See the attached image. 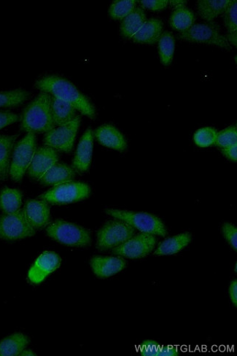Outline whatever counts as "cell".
<instances>
[{
	"instance_id": "cell-1",
	"label": "cell",
	"mask_w": 237,
	"mask_h": 356,
	"mask_svg": "<svg viewBox=\"0 0 237 356\" xmlns=\"http://www.w3.org/2000/svg\"><path fill=\"white\" fill-rule=\"evenodd\" d=\"M36 87L41 93L70 103L89 119L95 118L96 111L92 103L68 80L59 76H47L39 80Z\"/></svg>"
},
{
	"instance_id": "cell-2",
	"label": "cell",
	"mask_w": 237,
	"mask_h": 356,
	"mask_svg": "<svg viewBox=\"0 0 237 356\" xmlns=\"http://www.w3.org/2000/svg\"><path fill=\"white\" fill-rule=\"evenodd\" d=\"M51 97L41 93L21 114V130L34 134L47 133L55 128L51 110Z\"/></svg>"
},
{
	"instance_id": "cell-3",
	"label": "cell",
	"mask_w": 237,
	"mask_h": 356,
	"mask_svg": "<svg viewBox=\"0 0 237 356\" xmlns=\"http://www.w3.org/2000/svg\"><path fill=\"white\" fill-rule=\"evenodd\" d=\"M49 237L61 244L73 247H87L92 243L88 229L63 220L50 224L47 229Z\"/></svg>"
},
{
	"instance_id": "cell-4",
	"label": "cell",
	"mask_w": 237,
	"mask_h": 356,
	"mask_svg": "<svg viewBox=\"0 0 237 356\" xmlns=\"http://www.w3.org/2000/svg\"><path fill=\"white\" fill-rule=\"evenodd\" d=\"M105 213L116 219L126 222L142 233L162 237L167 234L164 224L154 215L116 209H107Z\"/></svg>"
},
{
	"instance_id": "cell-5",
	"label": "cell",
	"mask_w": 237,
	"mask_h": 356,
	"mask_svg": "<svg viewBox=\"0 0 237 356\" xmlns=\"http://www.w3.org/2000/svg\"><path fill=\"white\" fill-rule=\"evenodd\" d=\"M37 150L36 134L29 132L14 147L12 160L10 165L9 174L15 182L23 179Z\"/></svg>"
},
{
	"instance_id": "cell-6",
	"label": "cell",
	"mask_w": 237,
	"mask_h": 356,
	"mask_svg": "<svg viewBox=\"0 0 237 356\" xmlns=\"http://www.w3.org/2000/svg\"><path fill=\"white\" fill-rule=\"evenodd\" d=\"M177 38L190 43L216 45L225 50L232 49L228 39L221 34L219 25L214 21L195 25L188 30L179 32Z\"/></svg>"
},
{
	"instance_id": "cell-7",
	"label": "cell",
	"mask_w": 237,
	"mask_h": 356,
	"mask_svg": "<svg viewBox=\"0 0 237 356\" xmlns=\"http://www.w3.org/2000/svg\"><path fill=\"white\" fill-rule=\"evenodd\" d=\"M91 189L81 182L70 181L55 186L39 196V199L54 204H65L84 200L89 197Z\"/></svg>"
},
{
	"instance_id": "cell-8",
	"label": "cell",
	"mask_w": 237,
	"mask_h": 356,
	"mask_svg": "<svg viewBox=\"0 0 237 356\" xmlns=\"http://www.w3.org/2000/svg\"><path fill=\"white\" fill-rule=\"evenodd\" d=\"M135 235V228L123 221L116 219L107 222L97 233V248L106 250L127 242Z\"/></svg>"
},
{
	"instance_id": "cell-9",
	"label": "cell",
	"mask_w": 237,
	"mask_h": 356,
	"mask_svg": "<svg viewBox=\"0 0 237 356\" xmlns=\"http://www.w3.org/2000/svg\"><path fill=\"white\" fill-rule=\"evenodd\" d=\"M36 230L27 219L23 210L0 217V238L14 241L36 235Z\"/></svg>"
},
{
	"instance_id": "cell-10",
	"label": "cell",
	"mask_w": 237,
	"mask_h": 356,
	"mask_svg": "<svg viewBox=\"0 0 237 356\" xmlns=\"http://www.w3.org/2000/svg\"><path fill=\"white\" fill-rule=\"evenodd\" d=\"M81 123V117L77 116L71 122L54 128L45 135L44 144L58 152L71 153Z\"/></svg>"
},
{
	"instance_id": "cell-11",
	"label": "cell",
	"mask_w": 237,
	"mask_h": 356,
	"mask_svg": "<svg viewBox=\"0 0 237 356\" xmlns=\"http://www.w3.org/2000/svg\"><path fill=\"white\" fill-rule=\"evenodd\" d=\"M156 244L154 235L140 233L133 236L127 242L114 248V254L131 259L144 258L153 250Z\"/></svg>"
},
{
	"instance_id": "cell-12",
	"label": "cell",
	"mask_w": 237,
	"mask_h": 356,
	"mask_svg": "<svg viewBox=\"0 0 237 356\" xmlns=\"http://www.w3.org/2000/svg\"><path fill=\"white\" fill-rule=\"evenodd\" d=\"M59 159V152L55 149L47 145L37 148L27 170L29 176L34 180H40L53 165L58 163Z\"/></svg>"
},
{
	"instance_id": "cell-13",
	"label": "cell",
	"mask_w": 237,
	"mask_h": 356,
	"mask_svg": "<svg viewBox=\"0 0 237 356\" xmlns=\"http://www.w3.org/2000/svg\"><path fill=\"white\" fill-rule=\"evenodd\" d=\"M61 258L56 252L46 251L36 259L29 271L31 283L39 284L60 267Z\"/></svg>"
},
{
	"instance_id": "cell-14",
	"label": "cell",
	"mask_w": 237,
	"mask_h": 356,
	"mask_svg": "<svg viewBox=\"0 0 237 356\" xmlns=\"http://www.w3.org/2000/svg\"><path fill=\"white\" fill-rule=\"evenodd\" d=\"M23 211L27 221L36 230L50 224L51 211L47 202L41 200H27Z\"/></svg>"
},
{
	"instance_id": "cell-15",
	"label": "cell",
	"mask_w": 237,
	"mask_h": 356,
	"mask_svg": "<svg viewBox=\"0 0 237 356\" xmlns=\"http://www.w3.org/2000/svg\"><path fill=\"white\" fill-rule=\"evenodd\" d=\"M94 148V133L91 129L86 131L77 147L73 168L75 171H86L91 165Z\"/></svg>"
},
{
	"instance_id": "cell-16",
	"label": "cell",
	"mask_w": 237,
	"mask_h": 356,
	"mask_svg": "<svg viewBox=\"0 0 237 356\" xmlns=\"http://www.w3.org/2000/svg\"><path fill=\"white\" fill-rule=\"evenodd\" d=\"M90 263L95 274L99 278L114 276L127 266V262L123 258L114 257H95Z\"/></svg>"
},
{
	"instance_id": "cell-17",
	"label": "cell",
	"mask_w": 237,
	"mask_h": 356,
	"mask_svg": "<svg viewBox=\"0 0 237 356\" xmlns=\"http://www.w3.org/2000/svg\"><path fill=\"white\" fill-rule=\"evenodd\" d=\"M95 137L101 145L116 151L122 152L127 147L125 137L114 126H101L95 130Z\"/></svg>"
},
{
	"instance_id": "cell-18",
	"label": "cell",
	"mask_w": 237,
	"mask_h": 356,
	"mask_svg": "<svg viewBox=\"0 0 237 356\" xmlns=\"http://www.w3.org/2000/svg\"><path fill=\"white\" fill-rule=\"evenodd\" d=\"M163 22L157 19L146 20L132 38L135 43L153 45L159 42L163 33Z\"/></svg>"
},
{
	"instance_id": "cell-19",
	"label": "cell",
	"mask_w": 237,
	"mask_h": 356,
	"mask_svg": "<svg viewBox=\"0 0 237 356\" xmlns=\"http://www.w3.org/2000/svg\"><path fill=\"white\" fill-rule=\"evenodd\" d=\"M75 177V169L64 164L56 163L39 180L44 186H58L73 181Z\"/></svg>"
},
{
	"instance_id": "cell-20",
	"label": "cell",
	"mask_w": 237,
	"mask_h": 356,
	"mask_svg": "<svg viewBox=\"0 0 237 356\" xmlns=\"http://www.w3.org/2000/svg\"><path fill=\"white\" fill-rule=\"evenodd\" d=\"M51 110L55 126L68 123L77 117V110L70 103L54 97H51Z\"/></svg>"
},
{
	"instance_id": "cell-21",
	"label": "cell",
	"mask_w": 237,
	"mask_h": 356,
	"mask_svg": "<svg viewBox=\"0 0 237 356\" xmlns=\"http://www.w3.org/2000/svg\"><path fill=\"white\" fill-rule=\"evenodd\" d=\"M231 2L232 0H199L197 2L198 13L203 19L212 22L225 13Z\"/></svg>"
},
{
	"instance_id": "cell-22",
	"label": "cell",
	"mask_w": 237,
	"mask_h": 356,
	"mask_svg": "<svg viewBox=\"0 0 237 356\" xmlns=\"http://www.w3.org/2000/svg\"><path fill=\"white\" fill-rule=\"evenodd\" d=\"M18 136L0 135V180H6L8 177L10 157Z\"/></svg>"
},
{
	"instance_id": "cell-23",
	"label": "cell",
	"mask_w": 237,
	"mask_h": 356,
	"mask_svg": "<svg viewBox=\"0 0 237 356\" xmlns=\"http://www.w3.org/2000/svg\"><path fill=\"white\" fill-rule=\"evenodd\" d=\"M191 241V235L183 233L168 238L158 246L154 252L155 256L173 255L185 248Z\"/></svg>"
},
{
	"instance_id": "cell-24",
	"label": "cell",
	"mask_w": 237,
	"mask_h": 356,
	"mask_svg": "<svg viewBox=\"0 0 237 356\" xmlns=\"http://www.w3.org/2000/svg\"><path fill=\"white\" fill-rule=\"evenodd\" d=\"M146 21V14L142 8H137L132 13L123 19L121 25V34L123 38H132Z\"/></svg>"
},
{
	"instance_id": "cell-25",
	"label": "cell",
	"mask_w": 237,
	"mask_h": 356,
	"mask_svg": "<svg viewBox=\"0 0 237 356\" xmlns=\"http://www.w3.org/2000/svg\"><path fill=\"white\" fill-rule=\"evenodd\" d=\"M29 342V338L21 333L10 335L0 342V356L19 355Z\"/></svg>"
},
{
	"instance_id": "cell-26",
	"label": "cell",
	"mask_w": 237,
	"mask_h": 356,
	"mask_svg": "<svg viewBox=\"0 0 237 356\" xmlns=\"http://www.w3.org/2000/svg\"><path fill=\"white\" fill-rule=\"evenodd\" d=\"M22 193L16 189L5 188L0 193V209L5 214L14 213L20 210Z\"/></svg>"
},
{
	"instance_id": "cell-27",
	"label": "cell",
	"mask_w": 237,
	"mask_h": 356,
	"mask_svg": "<svg viewBox=\"0 0 237 356\" xmlns=\"http://www.w3.org/2000/svg\"><path fill=\"white\" fill-rule=\"evenodd\" d=\"M196 16L190 10L186 7L177 8L171 17L172 28L179 32H183L195 25Z\"/></svg>"
},
{
	"instance_id": "cell-28",
	"label": "cell",
	"mask_w": 237,
	"mask_h": 356,
	"mask_svg": "<svg viewBox=\"0 0 237 356\" xmlns=\"http://www.w3.org/2000/svg\"><path fill=\"white\" fill-rule=\"evenodd\" d=\"M140 349L142 356H177L179 355L178 350L175 346H164V344L152 340L143 341Z\"/></svg>"
},
{
	"instance_id": "cell-29",
	"label": "cell",
	"mask_w": 237,
	"mask_h": 356,
	"mask_svg": "<svg viewBox=\"0 0 237 356\" xmlns=\"http://www.w3.org/2000/svg\"><path fill=\"white\" fill-rule=\"evenodd\" d=\"M160 56L162 64H171L175 49V39L172 32H164L159 40Z\"/></svg>"
},
{
	"instance_id": "cell-30",
	"label": "cell",
	"mask_w": 237,
	"mask_h": 356,
	"mask_svg": "<svg viewBox=\"0 0 237 356\" xmlns=\"http://www.w3.org/2000/svg\"><path fill=\"white\" fill-rule=\"evenodd\" d=\"M224 14V23L225 28L228 31L227 38L231 45L236 47L237 44V2L232 0V2Z\"/></svg>"
},
{
	"instance_id": "cell-31",
	"label": "cell",
	"mask_w": 237,
	"mask_h": 356,
	"mask_svg": "<svg viewBox=\"0 0 237 356\" xmlns=\"http://www.w3.org/2000/svg\"><path fill=\"white\" fill-rule=\"evenodd\" d=\"M29 93L23 89H16L0 93V108H14L29 98Z\"/></svg>"
},
{
	"instance_id": "cell-32",
	"label": "cell",
	"mask_w": 237,
	"mask_h": 356,
	"mask_svg": "<svg viewBox=\"0 0 237 356\" xmlns=\"http://www.w3.org/2000/svg\"><path fill=\"white\" fill-rule=\"evenodd\" d=\"M137 8V1L134 0H118L112 3L109 9L112 19L123 20Z\"/></svg>"
},
{
	"instance_id": "cell-33",
	"label": "cell",
	"mask_w": 237,
	"mask_h": 356,
	"mask_svg": "<svg viewBox=\"0 0 237 356\" xmlns=\"http://www.w3.org/2000/svg\"><path fill=\"white\" fill-rule=\"evenodd\" d=\"M218 132L212 128L199 130L195 134V142L201 147H207L216 142Z\"/></svg>"
},
{
	"instance_id": "cell-34",
	"label": "cell",
	"mask_w": 237,
	"mask_h": 356,
	"mask_svg": "<svg viewBox=\"0 0 237 356\" xmlns=\"http://www.w3.org/2000/svg\"><path fill=\"white\" fill-rule=\"evenodd\" d=\"M235 144H237L236 126H230V128L218 132L216 142L214 145L221 148V150Z\"/></svg>"
},
{
	"instance_id": "cell-35",
	"label": "cell",
	"mask_w": 237,
	"mask_h": 356,
	"mask_svg": "<svg viewBox=\"0 0 237 356\" xmlns=\"http://www.w3.org/2000/svg\"><path fill=\"white\" fill-rule=\"evenodd\" d=\"M223 237L235 250H237V228L229 223H225L222 227Z\"/></svg>"
},
{
	"instance_id": "cell-36",
	"label": "cell",
	"mask_w": 237,
	"mask_h": 356,
	"mask_svg": "<svg viewBox=\"0 0 237 356\" xmlns=\"http://www.w3.org/2000/svg\"><path fill=\"white\" fill-rule=\"evenodd\" d=\"M140 3L142 8L153 11H161L166 8L169 1L168 0H142Z\"/></svg>"
},
{
	"instance_id": "cell-37",
	"label": "cell",
	"mask_w": 237,
	"mask_h": 356,
	"mask_svg": "<svg viewBox=\"0 0 237 356\" xmlns=\"http://www.w3.org/2000/svg\"><path fill=\"white\" fill-rule=\"evenodd\" d=\"M20 120L17 114L10 111H0V130Z\"/></svg>"
},
{
	"instance_id": "cell-38",
	"label": "cell",
	"mask_w": 237,
	"mask_h": 356,
	"mask_svg": "<svg viewBox=\"0 0 237 356\" xmlns=\"http://www.w3.org/2000/svg\"><path fill=\"white\" fill-rule=\"evenodd\" d=\"M221 152L225 157L233 161V162H236L237 144H235V145L228 147L227 148L222 149Z\"/></svg>"
},
{
	"instance_id": "cell-39",
	"label": "cell",
	"mask_w": 237,
	"mask_h": 356,
	"mask_svg": "<svg viewBox=\"0 0 237 356\" xmlns=\"http://www.w3.org/2000/svg\"><path fill=\"white\" fill-rule=\"evenodd\" d=\"M229 294L230 300L235 307H237V281L234 280L229 285Z\"/></svg>"
},
{
	"instance_id": "cell-40",
	"label": "cell",
	"mask_w": 237,
	"mask_h": 356,
	"mask_svg": "<svg viewBox=\"0 0 237 356\" xmlns=\"http://www.w3.org/2000/svg\"><path fill=\"white\" fill-rule=\"evenodd\" d=\"M187 1H183V0H173V1H169V5L173 9H177L179 8L186 7Z\"/></svg>"
},
{
	"instance_id": "cell-41",
	"label": "cell",
	"mask_w": 237,
	"mask_h": 356,
	"mask_svg": "<svg viewBox=\"0 0 237 356\" xmlns=\"http://www.w3.org/2000/svg\"><path fill=\"white\" fill-rule=\"evenodd\" d=\"M19 355L21 356H36V354L35 352H33L31 350H27L26 348L22 351Z\"/></svg>"
},
{
	"instance_id": "cell-42",
	"label": "cell",
	"mask_w": 237,
	"mask_h": 356,
	"mask_svg": "<svg viewBox=\"0 0 237 356\" xmlns=\"http://www.w3.org/2000/svg\"><path fill=\"white\" fill-rule=\"evenodd\" d=\"M234 272H235L236 273L237 272V266H236V265H235Z\"/></svg>"
}]
</instances>
